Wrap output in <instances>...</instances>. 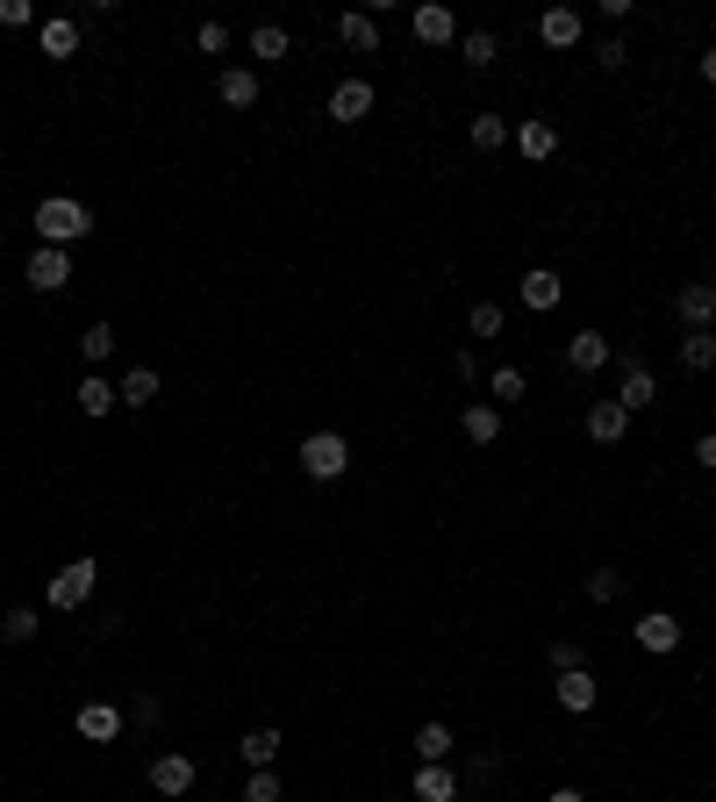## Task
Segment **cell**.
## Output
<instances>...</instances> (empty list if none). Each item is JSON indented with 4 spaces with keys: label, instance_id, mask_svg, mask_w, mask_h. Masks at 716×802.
<instances>
[{
    "label": "cell",
    "instance_id": "1",
    "mask_svg": "<svg viewBox=\"0 0 716 802\" xmlns=\"http://www.w3.org/2000/svg\"><path fill=\"white\" fill-rule=\"evenodd\" d=\"M36 237L51 244V251H72L79 237H94V208L72 201V194H51V201H36Z\"/></svg>",
    "mask_w": 716,
    "mask_h": 802
},
{
    "label": "cell",
    "instance_id": "2",
    "mask_svg": "<svg viewBox=\"0 0 716 802\" xmlns=\"http://www.w3.org/2000/svg\"><path fill=\"white\" fill-rule=\"evenodd\" d=\"M94 581H101V566H94V559H72V566H58V573H51L44 602H51V609H86V602H94Z\"/></svg>",
    "mask_w": 716,
    "mask_h": 802
},
{
    "label": "cell",
    "instance_id": "3",
    "mask_svg": "<svg viewBox=\"0 0 716 802\" xmlns=\"http://www.w3.org/2000/svg\"><path fill=\"white\" fill-rule=\"evenodd\" d=\"M344 466H351V444H344L337 430H316V437H301V473H308V480H337Z\"/></svg>",
    "mask_w": 716,
    "mask_h": 802
},
{
    "label": "cell",
    "instance_id": "4",
    "mask_svg": "<svg viewBox=\"0 0 716 802\" xmlns=\"http://www.w3.org/2000/svg\"><path fill=\"white\" fill-rule=\"evenodd\" d=\"M22 280H29L36 294L72 287V251H51V244H36V251H29V266H22Z\"/></svg>",
    "mask_w": 716,
    "mask_h": 802
},
{
    "label": "cell",
    "instance_id": "5",
    "mask_svg": "<svg viewBox=\"0 0 716 802\" xmlns=\"http://www.w3.org/2000/svg\"><path fill=\"white\" fill-rule=\"evenodd\" d=\"M509 144H516V151L530 158V165H545V158L559 151V129H552L545 115H523V122H516V129H509Z\"/></svg>",
    "mask_w": 716,
    "mask_h": 802
},
{
    "label": "cell",
    "instance_id": "6",
    "mask_svg": "<svg viewBox=\"0 0 716 802\" xmlns=\"http://www.w3.org/2000/svg\"><path fill=\"white\" fill-rule=\"evenodd\" d=\"M416 44H430V51L459 44V15H452V8H437V0H423V8H416Z\"/></svg>",
    "mask_w": 716,
    "mask_h": 802
},
{
    "label": "cell",
    "instance_id": "7",
    "mask_svg": "<svg viewBox=\"0 0 716 802\" xmlns=\"http://www.w3.org/2000/svg\"><path fill=\"white\" fill-rule=\"evenodd\" d=\"M373 115V86L366 79H337L330 86V122H366Z\"/></svg>",
    "mask_w": 716,
    "mask_h": 802
},
{
    "label": "cell",
    "instance_id": "8",
    "mask_svg": "<svg viewBox=\"0 0 716 802\" xmlns=\"http://www.w3.org/2000/svg\"><path fill=\"white\" fill-rule=\"evenodd\" d=\"M674 308H681L688 330H709L716 323V287H709V280H688V287L674 294Z\"/></svg>",
    "mask_w": 716,
    "mask_h": 802
},
{
    "label": "cell",
    "instance_id": "9",
    "mask_svg": "<svg viewBox=\"0 0 716 802\" xmlns=\"http://www.w3.org/2000/svg\"><path fill=\"white\" fill-rule=\"evenodd\" d=\"M566 366H573V373H602V366H609V337H602V330H573V337H566Z\"/></svg>",
    "mask_w": 716,
    "mask_h": 802
},
{
    "label": "cell",
    "instance_id": "10",
    "mask_svg": "<svg viewBox=\"0 0 716 802\" xmlns=\"http://www.w3.org/2000/svg\"><path fill=\"white\" fill-rule=\"evenodd\" d=\"M638 645H645V652H674V645H681V616H674V609H645V616H638Z\"/></svg>",
    "mask_w": 716,
    "mask_h": 802
},
{
    "label": "cell",
    "instance_id": "11",
    "mask_svg": "<svg viewBox=\"0 0 716 802\" xmlns=\"http://www.w3.org/2000/svg\"><path fill=\"white\" fill-rule=\"evenodd\" d=\"M151 788H158V795H187V788H194V760H187V752H158V760H151Z\"/></svg>",
    "mask_w": 716,
    "mask_h": 802
},
{
    "label": "cell",
    "instance_id": "12",
    "mask_svg": "<svg viewBox=\"0 0 716 802\" xmlns=\"http://www.w3.org/2000/svg\"><path fill=\"white\" fill-rule=\"evenodd\" d=\"M516 294H523V308H538V316H545V308H559L566 280L552 273V266H530V273H523V287H516Z\"/></svg>",
    "mask_w": 716,
    "mask_h": 802
},
{
    "label": "cell",
    "instance_id": "13",
    "mask_svg": "<svg viewBox=\"0 0 716 802\" xmlns=\"http://www.w3.org/2000/svg\"><path fill=\"white\" fill-rule=\"evenodd\" d=\"M72 724H79L86 745H108V738H122V710H108V702H86Z\"/></svg>",
    "mask_w": 716,
    "mask_h": 802
},
{
    "label": "cell",
    "instance_id": "14",
    "mask_svg": "<svg viewBox=\"0 0 716 802\" xmlns=\"http://www.w3.org/2000/svg\"><path fill=\"white\" fill-rule=\"evenodd\" d=\"M538 36H545L552 51H573L580 44V8H545V15H538Z\"/></svg>",
    "mask_w": 716,
    "mask_h": 802
},
{
    "label": "cell",
    "instance_id": "15",
    "mask_svg": "<svg viewBox=\"0 0 716 802\" xmlns=\"http://www.w3.org/2000/svg\"><path fill=\"white\" fill-rule=\"evenodd\" d=\"M595 674H588V666H573V674H559V710H573V717H588V710H595Z\"/></svg>",
    "mask_w": 716,
    "mask_h": 802
},
{
    "label": "cell",
    "instance_id": "16",
    "mask_svg": "<svg viewBox=\"0 0 716 802\" xmlns=\"http://www.w3.org/2000/svg\"><path fill=\"white\" fill-rule=\"evenodd\" d=\"M616 402H624V409H652V402H659V380H652V366H624V387H616Z\"/></svg>",
    "mask_w": 716,
    "mask_h": 802
},
{
    "label": "cell",
    "instance_id": "17",
    "mask_svg": "<svg viewBox=\"0 0 716 802\" xmlns=\"http://www.w3.org/2000/svg\"><path fill=\"white\" fill-rule=\"evenodd\" d=\"M337 36L351 44L358 58H373V51H380V22H373V8H351V15L337 22Z\"/></svg>",
    "mask_w": 716,
    "mask_h": 802
},
{
    "label": "cell",
    "instance_id": "18",
    "mask_svg": "<svg viewBox=\"0 0 716 802\" xmlns=\"http://www.w3.org/2000/svg\"><path fill=\"white\" fill-rule=\"evenodd\" d=\"M72 402H79V416H94V423H101V416H115L122 402H115V387H108L101 373H86L79 387H72Z\"/></svg>",
    "mask_w": 716,
    "mask_h": 802
},
{
    "label": "cell",
    "instance_id": "19",
    "mask_svg": "<svg viewBox=\"0 0 716 802\" xmlns=\"http://www.w3.org/2000/svg\"><path fill=\"white\" fill-rule=\"evenodd\" d=\"M624 423H631L624 402H588V437H595V444H616V437H624Z\"/></svg>",
    "mask_w": 716,
    "mask_h": 802
},
{
    "label": "cell",
    "instance_id": "20",
    "mask_svg": "<svg viewBox=\"0 0 716 802\" xmlns=\"http://www.w3.org/2000/svg\"><path fill=\"white\" fill-rule=\"evenodd\" d=\"M215 94H222V108H258V72L251 65H230L215 79Z\"/></svg>",
    "mask_w": 716,
    "mask_h": 802
},
{
    "label": "cell",
    "instance_id": "21",
    "mask_svg": "<svg viewBox=\"0 0 716 802\" xmlns=\"http://www.w3.org/2000/svg\"><path fill=\"white\" fill-rule=\"evenodd\" d=\"M115 402H129V409H151V402H158V373H151V366H129V373L115 380Z\"/></svg>",
    "mask_w": 716,
    "mask_h": 802
},
{
    "label": "cell",
    "instance_id": "22",
    "mask_svg": "<svg viewBox=\"0 0 716 802\" xmlns=\"http://www.w3.org/2000/svg\"><path fill=\"white\" fill-rule=\"evenodd\" d=\"M459 430H466L473 444H495V437H502V409H495V402H466Z\"/></svg>",
    "mask_w": 716,
    "mask_h": 802
},
{
    "label": "cell",
    "instance_id": "23",
    "mask_svg": "<svg viewBox=\"0 0 716 802\" xmlns=\"http://www.w3.org/2000/svg\"><path fill=\"white\" fill-rule=\"evenodd\" d=\"M452 795H459L452 767H416V802H452Z\"/></svg>",
    "mask_w": 716,
    "mask_h": 802
},
{
    "label": "cell",
    "instance_id": "24",
    "mask_svg": "<svg viewBox=\"0 0 716 802\" xmlns=\"http://www.w3.org/2000/svg\"><path fill=\"white\" fill-rule=\"evenodd\" d=\"M72 51H79V22L51 15V22H44V58H72Z\"/></svg>",
    "mask_w": 716,
    "mask_h": 802
},
{
    "label": "cell",
    "instance_id": "25",
    "mask_svg": "<svg viewBox=\"0 0 716 802\" xmlns=\"http://www.w3.org/2000/svg\"><path fill=\"white\" fill-rule=\"evenodd\" d=\"M681 366H688V373H709V366H716V330H688V337H681Z\"/></svg>",
    "mask_w": 716,
    "mask_h": 802
},
{
    "label": "cell",
    "instance_id": "26",
    "mask_svg": "<svg viewBox=\"0 0 716 802\" xmlns=\"http://www.w3.org/2000/svg\"><path fill=\"white\" fill-rule=\"evenodd\" d=\"M251 58H258V65H280V58H287V29H280V22H258V29H251Z\"/></svg>",
    "mask_w": 716,
    "mask_h": 802
},
{
    "label": "cell",
    "instance_id": "27",
    "mask_svg": "<svg viewBox=\"0 0 716 802\" xmlns=\"http://www.w3.org/2000/svg\"><path fill=\"white\" fill-rule=\"evenodd\" d=\"M244 767H273L280 760V731H266V724H258V731H244Z\"/></svg>",
    "mask_w": 716,
    "mask_h": 802
},
{
    "label": "cell",
    "instance_id": "28",
    "mask_svg": "<svg viewBox=\"0 0 716 802\" xmlns=\"http://www.w3.org/2000/svg\"><path fill=\"white\" fill-rule=\"evenodd\" d=\"M416 760H423V767H444V760H452V731H444V724H423V731H416Z\"/></svg>",
    "mask_w": 716,
    "mask_h": 802
},
{
    "label": "cell",
    "instance_id": "29",
    "mask_svg": "<svg viewBox=\"0 0 716 802\" xmlns=\"http://www.w3.org/2000/svg\"><path fill=\"white\" fill-rule=\"evenodd\" d=\"M459 51H466V65L480 72V65H495L502 44H495V29H466V36H459Z\"/></svg>",
    "mask_w": 716,
    "mask_h": 802
},
{
    "label": "cell",
    "instance_id": "30",
    "mask_svg": "<svg viewBox=\"0 0 716 802\" xmlns=\"http://www.w3.org/2000/svg\"><path fill=\"white\" fill-rule=\"evenodd\" d=\"M79 351H86V366H101V359H115V323H86V337H79Z\"/></svg>",
    "mask_w": 716,
    "mask_h": 802
},
{
    "label": "cell",
    "instance_id": "31",
    "mask_svg": "<svg viewBox=\"0 0 716 802\" xmlns=\"http://www.w3.org/2000/svg\"><path fill=\"white\" fill-rule=\"evenodd\" d=\"M509 144V122L502 115H473V151H502Z\"/></svg>",
    "mask_w": 716,
    "mask_h": 802
},
{
    "label": "cell",
    "instance_id": "32",
    "mask_svg": "<svg viewBox=\"0 0 716 802\" xmlns=\"http://www.w3.org/2000/svg\"><path fill=\"white\" fill-rule=\"evenodd\" d=\"M0 638H8V645H29V638H36V609H8V616H0Z\"/></svg>",
    "mask_w": 716,
    "mask_h": 802
},
{
    "label": "cell",
    "instance_id": "33",
    "mask_svg": "<svg viewBox=\"0 0 716 802\" xmlns=\"http://www.w3.org/2000/svg\"><path fill=\"white\" fill-rule=\"evenodd\" d=\"M624 595V573H616V566H595V573H588V602H616Z\"/></svg>",
    "mask_w": 716,
    "mask_h": 802
},
{
    "label": "cell",
    "instance_id": "34",
    "mask_svg": "<svg viewBox=\"0 0 716 802\" xmlns=\"http://www.w3.org/2000/svg\"><path fill=\"white\" fill-rule=\"evenodd\" d=\"M487 387H495V402H523V394H530V380L516 373V366H495V380H487Z\"/></svg>",
    "mask_w": 716,
    "mask_h": 802
},
{
    "label": "cell",
    "instance_id": "35",
    "mask_svg": "<svg viewBox=\"0 0 716 802\" xmlns=\"http://www.w3.org/2000/svg\"><path fill=\"white\" fill-rule=\"evenodd\" d=\"M244 802H280V774H273V767H251V781H244Z\"/></svg>",
    "mask_w": 716,
    "mask_h": 802
},
{
    "label": "cell",
    "instance_id": "36",
    "mask_svg": "<svg viewBox=\"0 0 716 802\" xmlns=\"http://www.w3.org/2000/svg\"><path fill=\"white\" fill-rule=\"evenodd\" d=\"M588 58H595L602 72H624V65H631V51H624V36H602V44H595Z\"/></svg>",
    "mask_w": 716,
    "mask_h": 802
},
{
    "label": "cell",
    "instance_id": "37",
    "mask_svg": "<svg viewBox=\"0 0 716 802\" xmlns=\"http://www.w3.org/2000/svg\"><path fill=\"white\" fill-rule=\"evenodd\" d=\"M473 337H502V301H473Z\"/></svg>",
    "mask_w": 716,
    "mask_h": 802
},
{
    "label": "cell",
    "instance_id": "38",
    "mask_svg": "<svg viewBox=\"0 0 716 802\" xmlns=\"http://www.w3.org/2000/svg\"><path fill=\"white\" fill-rule=\"evenodd\" d=\"M194 44H201V58H222V51H230V29H222V22H201Z\"/></svg>",
    "mask_w": 716,
    "mask_h": 802
},
{
    "label": "cell",
    "instance_id": "39",
    "mask_svg": "<svg viewBox=\"0 0 716 802\" xmlns=\"http://www.w3.org/2000/svg\"><path fill=\"white\" fill-rule=\"evenodd\" d=\"M29 22H36L29 0H0V29H29Z\"/></svg>",
    "mask_w": 716,
    "mask_h": 802
},
{
    "label": "cell",
    "instance_id": "40",
    "mask_svg": "<svg viewBox=\"0 0 716 802\" xmlns=\"http://www.w3.org/2000/svg\"><path fill=\"white\" fill-rule=\"evenodd\" d=\"M573 666H580V645H573V638H559V645H552V674H573Z\"/></svg>",
    "mask_w": 716,
    "mask_h": 802
},
{
    "label": "cell",
    "instance_id": "41",
    "mask_svg": "<svg viewBox=\"0 0 716 802\" xmlns=\"http://www.w3.org/2000/svg\"><path fill=\"white\" fill-rule=\"evenodd\" d=\"M695 459H702V473H716V430H702V437H695Z\"/></svg>",
    "mask_w": 716,
    "mask_h": 802
},
{
    "label": "cell",
    "instance_id": "42",
    "mask_svg": "<svg viewBox=\"0 0 716 802\" xmlns=\"http://www.w3.org/2000/svg\"><path fill=\"white\" fill-rule=\"evenodd\" d=\"M702 86H716V44L702 51Z\"/></svg>",
    "mask_w": 716,
    "mask_h": 802
},
{
    "label": "cell",
    "instance_id": "43",
    "mask_svg": "<svg viewBox=\"0 0 716 802\" xmlns=\"http://www.w3.org/2000/svg\"><path fill=\"white\" fill-rule=\"evenodd\" d=\"M545 802H588V795H580V788H552Z\"/></svg>",
    "mask_w": 716,
    "mask_h": 802
}]
</instances>
